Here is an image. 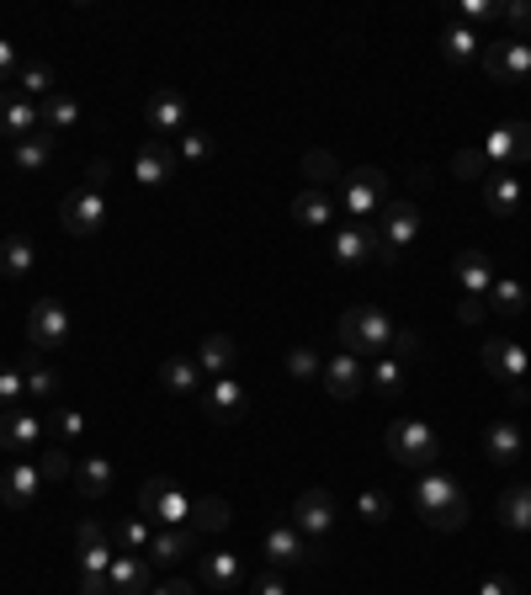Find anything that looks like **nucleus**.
<instances>
[{"mask_svg":"<svg viewBox=\"0 0 531 595\" xmlns=\"http://www.w3.org/2000/svg\"><path fill=\"white\" fill-rule=\"evenodd\" d=\"M409 500H415V511H420L425 526H436V532H457L468 511H473V500H468V489L457 484L451 473H436V468H425L415 489H409Z\"/></svg>","mask_w":531,"mask_h":595,"instance_id":"nucleus-1","label":"nucleus"},{"mask_svg":"<svg viewBox=\"0 0 531 595\" xmlns=\"http://www.w3.org/2000/svg\"><path fill=\"white\" fill-rule=\"evenodd\" d=\"M425 229V213L409 202V197H394L383 213H377V261L383 267H394V261H404V250L420 240Z\"/></svg>","mask_w":531,"mask_h":595,"instance_id":"nucleus-2","label":"nucleus"},{"mask_svg":"<svg viewBox=\"0 0 531 595\" xmlns=\"http://www.w3.org/2000/svg\"><path fill=\"white\" fill-rule=\"evenodd\" d=\"M335 330H341V346L351 356H383L388 346H394V320H388L383 309H372V303L345 309Z\"/></svg>","mask_w":531,"mask_h":595,"instance_id":"nucleus-3","label":"nucleus"},{"mask_svg":"<svg viewBox=\"0 0 531 595\" xmlns=\"http://www.w3.org/2000/svg\"><path fill=\"white\" fill-rule=\"evenodd\" d=\"M335 187H341V208L351 213V223H372V218L388 208V170H377V165L345 170Z\"/></svg>","mask_w":531,"mask_h":595,"instance_id":"nucleus-4","label":"nucleus"},{"mask_svg":"<svg viewBox=\"0 0 531 595\" xmlns=\"http://www.w3.org/2000/svg\"><path fill=\"white\" fill-rule=\"evenodd\" d=\"M383 447L394 452V462L420 468V473L441 458V436H436V426H425V420H394V426L383 431Z\"/></svg>","mask_w":531,"mask_h":595,"instance_id":"nucleus-5","label":"nucleus"},{"mask_svg":"<svg viewBox=\"0 0 531 595\" xmlns=\"http://www.w3.org/2000/svg\"><path fill=\"white\" fill-rule=\"evenodd\" d=\"M335 521H341V511H335V500H330V489H303L298 500H292V526L309 537V547H330V537H335Z\"/></svg>","mask_w":531,"mask_h":595,"instance_id":"nucleus-6","label":"nucleus"},{"mask_svg":"<svg viewBox=\"0 0 531 595\" xmlns=\"http://www.w3.org/2000/svg\"><path fill=\"white\" fill-rule=\"evenodd\" d=\"M70 335H75V320H70V309L59 298H38L27 309V346L32 352H59Z\"/></svg>","mask_w":531,"mask_h":595,"instance_id":"nucleus-7","label":"nucleus"},{"mask_svg":"<svg viewBox=\"0 0 531 595\" xmlns=\"http://www.w3.org/2000/svg\"><path fill=\"white\" fill-rule=\"evenodd\" d=\"M191 511H197V505H191L170 479H149V484L138 489V515H149L155 526H186Z\"/></svg>","mask_w":531,"mask_h":595,"instance_id":"nucleus-8","label":"nucleus"},{"mask_svg":"<svg viewBox=\"0 0 531 595\" xmlns=\"http://www.w3.org/2000/svg\"><path fill=\"white\" fill-rule=\"evenodd\" d=\"M483 75L494 85H527L531 81V43L527 38H504L483 49Z\"/></svg>","mask_w":531,"mask_h":595,"instance_id":"nucleus-9","label":"nucleus"},{"mask_svg":"<svg viewBox=\"0 0 531 595\" xmlns=\"http://www.w3.org/2000/svg\"><path fill=\"white\" fill-rule=\"evenodd\" d=\"M478 155L489 160V170H516L521 160H531V123H500V128H489V138L478 144Z\"/></svg>","mask_w":531,"mask_h":595,"instance_id":"nucleus-10","label":"nucleus"},{"mask_svg":"<svg viewBox=\"0 0 531 595\" xmlns=\"http://www.w3.org/2000/svg\"><path fill=\"white\" fill-rule=\"evenodd\" d=\"M261 559H266V568H309L319 553L309 547V537H303L292 521H282V526H266Z\"/></svg>","mask_w":531,"mask_h":595,"instance_id":"nucleus-11","label":"nucleus"},{"mask_svg":"<svg viewBox=\"0 0 531 595\" xmlns=\"http://www.w3.org/2000/svg\"><path fill=\"white\" fill-rule=\"evenodd\" d=\"M483 367H489V378L510 383V388H521L531 373V356L521 341H504V335H494V341H483Z\"/></svg>","mask_w":531,"mask_h":595,"instance_id":"nucleus-12","label":"nucleus"},{"mask_svg":"<svg viewBox=\"0 0 531 595\" xmlns=\"http://www.w3.org/2000/svg\"><path fill=\"white\" fill-rule=\"evenodd\" d=\"M176 170H181V160H176V149L170 144H159V138H149V144H138V155H133V176H138V187H170L176 181Z\"/></svg>","mask_w":531,"mask_h":595,"instance_id":"nucleus-13","label":"nucleus"},{"mask_svg":"<svg viewBox=\"0 0 531 595\" xmlns=\"http://www.w3.org/2000/svg\"><path fill=\"white\" fill-rule=\"evenodd\" d=\"M186 117H191V107H186L181 91H155L149 102H144V128L165 144L170 134H186Z\"/></svg>","mask_w":531,"mask_h":595,"instance_id":"nucleus-14","label":"nucleus"},{"mask_svg":"<svg viewBox=\"0 0 531 595\" xmlns=\"http://www.w3.org/2000/svg\"><path fill=\"white\" fill-rule=\"evenodd\" d=\"M59 218H64V229H70L75 240H91V234H96V229L106 223V197H102V191H85V187H80V191H70V197H64Z\"/></svg>","mask_w":531,"mask_h":595,"instance_id":"nucleus-15","label":"nucleus"},{"mask_svg":"<svg viewBox=\"0 0 531 595\" xmlns=\"http://www.w3.org/2000/svg\"><path fill=\"white\" fill-rule=\"evenodd\" d=\"M43 468L38 462H27V458H17L6 473H0V500L11 505V511H27V505H38V494H43Z\"/></svg>","mask_w":531,"mask_h":595,"instance_id":"nucleus-16","label":"nucleus"},{"mask_svg":"<svg viewBox=\"0 0 531 595\" xmlns=\"http://www.w3.org/2000/svg\"><path fill=\"white\" fill-rule=\"evenodd\" d=\"M38 441H43V420H38L32 409H27V405L0 409V447H6V452L27 458V452H32Z\"/></svg>","mask_w":531,"mask_h":595,"instance_id":"nucleus-17","label":"nucleus"},{"mask_svg":"<svg viewBox=\"0 0 531 595\" xmlns=\"http://www.w3.org/2000/svg\"><path fill=\"white\" fill-rule=\"evenodd\" d=\"M436 54H441V64H451V70H468V64L483 59V38H478L468 22H447L441 38H436Z\"/></svg>","mask_w":531,"mask_h":595,"instance_id":"nucleus-18","label":"nucleus"},{"mask_svg":"<svg viewBox=\"0 0 531 595\" xmlns=\"http://www.w3.org/2000/svg\"><path fill=\"white\" fill-rule=\"evenodd\" d=\"M330 255H335V267H362V261H372L377 255V223H345V229H335Z\"/></svg>","mask_w":531,"mask_h":595,"instance_id":"nucleus-19","label":"nucleus"},{"mask_svg":"<svg viewBox=\"0 0 531 595\" xmlns=\"http://www.w3.org/2000/svg\"><path fill=\"white\" fill-rule=\"evenodd\" d=\"M202 415H208L212 426H229V420H239V415H244V383L208 378V388H202Z\"/></svg>","mask_w":531,"mask_h":595,"instance_id":"nucleus-20","label":"nucleus"},{"mask_svg":"<svg viewBox=\"0 0 531 595\" xmlns=\"http://www.w3.org/2000/svg\"><path fill=\"white\" fill-rule=\"evenodd\" d=\"M0 134L11 138V144L38 134V107L27 102L22 91H0Z\"/></svg>","mask_w":531,"mask_h":595,"instance_id":"nucleus-21","label":"nucleus"},{"mask_svg":"<svg viewBox=\"0 0 531 595\" xmlns=\"http://www.w3.org/2000/svg\"><path fill=\"white\" fill-rule=\"evenodd\" d=\"M521 452H527V436H521V426H516V420H494V426L483 431V458L494 462V468L521 462Z\"/></svg>","mask_w":531,"mask_h":595,"instance_id":"nucleus-22","label":"nucleus"},{"mask_svg":"<svg viewBox=\"0 0 531 595\" xmlns=\"http://www.w3.org/2000/svg\"><path fill=\"white\" fill-rule=\"evenodd\" d=\"M106 580H112V595H149L155 591V574H149V564H144L138 553H117L112 568H106Z\"/></svg>","mask_w":531,"mask_h":595,"instance_id":"nucleus-23","label":"nucleus"},{"mask_svg":"<svg viewBox=\"0 0 531 595\" xmlns=\"http://www.w3.org/2000/svg\"><path fill=\"white\" fill-rule=\"evenodd\" d=\"M324 388H330V399H356L362 394V383H367V373H362V356L341 352L335 362H324Z\"/></svg>","mask_w":531,"mask_h":595,"instance_id":"nucleus-24","label":"nucleus"},{"mask_svg":"<svg viewBox=\"0 0 531 595\" xmlns=\"http://www.w3.org/2000/svg\"><path fill=\"white\" fill-rule=\"evenodd\" d=\"M457 288L468 298H489V288H494V255L489 250H462L457 255Z\"/></svg>","mask_w":531,"mask_h":595,"instance_id":"nucleus-25","label":"nucleus"},{"mask_svg":"<svg viewBox=\"0 0 531 595\" xmlns=\"http://www.w3.org/2000/svg\"><path fill=\"white\" fill-rule=\"evenodd\" d=\"M197 553V526H155V542H149V559L155 564H181Z\"/></svg>","mask_w":531,"mask_h":595,"instance_id":"nucleus-26","label":"nucleus"},{"mask_svg":"<svg viewBox=\"0 0 531 595\" xmlns=\"http://www.w3.org/2000/svg\"><path fill=\"white\" fill-rule=\"evenodd\" d=\"M483 208L494 218H510L521 208V176L516 170H489L483 176Z\"/></svg>","mask_w":531,"mask_h":595,"instance_id":"nucleus-27","label":"nucleus"},{"mask_svg":"<svg viewBox=\"0 0 531 595\" xmlns=\"http://www.w3.org/2000/svg\"><path fill=\"white\" fill-rule=\"evenodd\" d=\"M235 356H239L235 335H202V341H197V356H191V362L202 367V378H229Z\"/></svg>","mask_w":531,"mask_h":595,"instance_id":"nucleus-28","label":"nucleus"},{"mask_svg":"<svg viewBox=\"0 0 531 595\" xmlns=\"http://www.w3.org/2000/svg\"><path fill=\"white\" fill-rule=\"evenodd\" d=\"M159 383H165V394H181V399H191V394H202V388H208L202 367H197L191 356H165V367H159Z\"/></svg>","mask_w":531,"mask_h":595,"instance_id":"nucleus-29","label":"nucleus"},{"mask_svg":"<svg viewBox=\"0 0 531 595\" xmlns=\"http://www.w3.org/2000/svg\"><path fill=\"white\" fill-rule=\"evenodd\" d=\"M330 218H335V202H330V191H319V187H309V191H298L292 197V223L298 229H330Z\"/></svg>","mask_w":531,"mask_h":595,"instance_id":"nucleus-30","label":"nucleus"},{"mask_svg":"<svg viewBox=\"0 0 531 595\" xmlns=\"http://www.w3.org/2000/svg\"><path fill=\"white\" fill-rule=\"evenodd\" d=\"M112 479H117V468L106 458H85V462H75V479L70 484L80 489V500H106L112 494Z\"/></svg>","mask_w":531,"mask_h":595,"instance_id":"nucleus-31","label":"nucleus"},{"mask_svg":"<svg viewBox=\"0 0 531 595\" xmlns=\"http://www.w3.org/2000/svg\"><path fill=\"white\" fill-rule=\"evenodd\" d=\"M32 267H38V244L27 240V234H6L0 240V276L22 282V276H32Z\"/></svg>","mask_w":531,"mask_h":595,"instance_id":"nucleus-32","label":"nucleus"},{"mask_svg":"<svg viewBox=\"0 0 531 595\" xmlns=\"http://www.w3.org/2000/svg\"><path fill=\"white\" fill-rule=\"evenodd\" d=\"M197 559H202V585L208 591H235L239 580H244L235 553H197Z\"/></svg>","mask_w":531,"mask_h":595,"instance_id":"nucleus-33","label":"nucleus"},{"mask_svg":"<svg viewBox=\"0 0 531 595\" xmlns=\"http://www.w3.org/2000/svg\"><path fill=\"white\" fill-rule=\"evenodd\" d=\"M500 526L504 532H531V484H510L500 494Z\"/></svg>","mask_w":531,"mask_h":595,"instance_id":"nucleus-34","label":"nucleus"},{"mask_svg":"<svg viewBox=\"0 0 531 595\" xmlns=\"http://www.w3.org/2000/svg\"><path fill=\"white\" fill-rule=\"evenodd\" d=\"M112 542H117V553H149L155 521H149V515H123V521L112 526Z\"/></svg>","mask_w":531,"mask_h":595,"instance_id":"nucleus-35","label":"nucleus"},{"mask_svg":"<svg viewBox=\"0 0 531 595\" xmlns=\"http://www.w3.org/2000/svg\"><path fill=\"white\" fill-rule=\"evenodd\" d=\"M75 123H80V102H75V96L53 91L49 102H38V128H49V134H59V128H75Z\"/></svg>","mask_w":531,"mask_h":595,"instance_id":"nucleus-36","label":"nucleus"},{"mask_svg":"<svg viewBox=\"0 0 531 595\" xmlns=\"http://www.w3.org/2000/svg\"><path fill=\"white\" fill-rule=\"evenodd\" d=\"M49 160H53V134L49 128H38V134L22 138V144H11V165H17V170H43Z\"/></svg>","mask_w":531,"mask_h":595,"instance_id":"nucleus-37","label":"nucleus"},{"mask_svg":"<svg viewBox=\"0 0 531 595\" xmlns=\"http://www.w3.org/2000/svg\"><path fill=\"white\" fill-rule=\"evenodd\" d=\"M17 91H22L27 102H49L59 85H53V70L43 64V59H27L22 70H17Z\"/></svg>","mask_w":531,"mask_h":595,"instance_id":"nucleus-38","label":"nucleus"},{"mask_svg":"<svg viewBox=\"0 0 531 595\" xmlns=\"http://www.w3.org/2000/svg\"><path fill=\"white\" fill-rule=\"evenodd\" d=\"M53 394H59V373L43 367L38 356L27 362V399H38V405H53Z\"/></svg>","mask_w":531,"mask_h":595,"instance_id":"nucleus-39","label":"nucleus"},{"mask_svg":"<svg viewBox=\"0 0 531 595\" xmlns=\"http://www.w3.org/2000/svg\"><path fill=\"white\" fill-rule=\"evenodd\" d=\"M489 298H494V309H500L504 320H516V314L527 309V288H521L516 276H494V288H489Z\"/></svg>","mask_w":531,"mask_h":595,"instance_id":"nucleus-40","label":"nucleus"},{"mask_svg":"<svg viewBox=\"0 0 531 595\" xmlns=\"http://www.w3.org/2000/svg\"><path fill=\"white\" fill-rule=\"evenodd\" d=\"M229 500H218V494H208V500H197V511H191V526L197 532H223L229 526Z\"/></svg>","mask_w":531,"mask_h":595,"instance_id":"nucleus-41","label":"nucleus"},{"mask_svg":"<svg viewBox=\"0 0 531 595\" xmlns=\"http://www.w3.org/2000/svg\"><path fill=\"white\" fill-rule=\"evenodd\" d=\"M367 383L383 394V399H398V394H404V362H398V356H383V362L372 367Z\"/></svg>","mask_w":531,"mask_h":595,"instance_id":"nucleus-42","label":"nucleus"},{"mask_svg":"<svg viewBox=\"0 0 531 595\" xmlns=\"http://www.w3.org/2000/svg\"><path fill=\"white\" fill-rule=\"evenodd\" d=\"M356 511H362L367 526H383V521L394 515V494H388V489H362V494H356Z\"/></svg>","mask_w":531,"mask_h":595,"instance_id":"nucleus-43","label":"nucleus"},{"mask_svg":"<svg viewBox=\"0 0 531 595\" xmlns=\"http://www.w3.org/2000/svg\"><path fill=\"white\" fill-rule=\"evenodd\" d=\"M117 559V547L112 537H96V542H80V574H106Z\"/></svg>","mask_w":531,"mask_h":595,"instance_id":"nucleus-44","label":"nucleus"},{"mask_svg":"<svg viewBox=\"0 0 531 595\" xmlns=\"http://www.w3.org/2000/svg\"><path fill=\"white\" fill-rule=\"evenodd\" d=\"M303 170H309V181H314L319 191L330 187V181H341V165L330 160L324 149H309V155H303Z\"/></svg>","mask_w":531,"mask_h":595,"instance_id":"nucleus-45","label":"nucleus"},{"mask_svg":"<svg viewBox=\"0 0 531 595\" xmlns=\"http://www.w3.org/2000/svg\"><path fill=\"white\" fill-rule=\"evenodd\" d=\"M91 426H85V415H80L75 405H53V436L59 441H75V436H85Z\"/></svg>","mask_w":531,"mask_h":595,"instance_id":"nucleus-46","label":"nucleus"},{"mask_svg":"<svg viewBox=\"0 0 531 595\" xmlns=\"http://www.w3.org/2000/svg\"><path fill=\"white\" fill-rule=\"evenodd\" d=\"M451 176H457V181H483V176H489V160H483L478 149H457V155H451Z\"/></svg>","mask_w":531,"mask_h":595,"instance_id":"nucleus-47","label":"nucleus"},{"mask_svg":"<svg viewBox=\"0 0 531 595\" xmlns=\"http://www.w3.org/2000/svg\"><path fill=\"white\" fill-rule=\"evenodd\" d=\"M176 160H181V165H208L212 160V138L208 134H191V128H186L181 149H176Z\"/></svg>","mask_w":531,"mask_h":595,"instance_id":"nucleus-48","label":"nucleus"},{"mask_svg":"<svg viewBox=\"0 0 531 595\" xmlns=\"http://www.w3.org/2000/svg\"><path fill=\"white\" fill-rule=\"evenodd\" d=\"M22 399H27L22 367H0V409H17Z\"/></svg>","mask_w":531,"mask_h":595,"instance_id":"nucleus-49","label":"nucleus"},{"mask_svg":"<svg viewBox=\"0 0 531 595\" xmlns=\"http://www.w3.org/2000/svg\"><path fill=\"white\" fill-rule=\"evenodd\" d=\"M288 373H292V378H319V373H324V362H319L314 346H292V352H288Z\"/></svg>","mask_w":531,"mask_h":595,"instance_id":"nucleus-50","label":"nucleus"},{"mask_svg":"<svg viewBox=\"0 0 531 595\" xmlns=\"http://www.w3.org/2000/svg\"><path fill=\"white\" fill-rule=\"evenodd\" d=\"M38 468H43V479H53V484H59V479H75V462H70L64 447H49V452L38 458Z\"/></svg>","mask_w":531,"mask_h":595,"instance_id":"nucleus-51","label":"nucleus"},{"mask_svg":"<svg viewBox=\"0 0 531 595\" xmlns=\"http://www.w3.org/2000/svg\"><path fill=\"white\" fill-rule=\"evenodd\" d=\"M457 22H468V28H483V22H500V6L494 0H462V17Z\"/></svg>","mask_w":531,"mask_h":595,"instance_id":"nucleus-52","label":"nucleus"},{"mask_svg":"<svg viewBox=\"0 0 531 595\" xmlns=\"http://www.w3.org/2000/svg\"><path fill=\"white\" fill-rule=\"evenodd\" d=\"M500 22L531 32V0H504V6H500Z\"/></svg>","mask_w":531,"mask_h":595,"instance_id":"nucleus-53","label":"nucleus"},{"mask_svg":"<svg viewBox=\"0 0 531 595\" xmlns=\"http://www.w3.org/2000/svg\"><path fill=\"white\" fill-rule=\"evenodd\" d=\"M478 595H521V585H516L510 574H483V580H478Z\"/></svg>","mask_w":531,"mask_h":595,"instance_id":"nucleus-54","label":"nucleus"},{"mask_svg":"<svg viewBox=\"0 0 531 595\" xmlns=\"http://www.w3.org/2000/svg\"><path fill=\"white\" fill-rule=\"evenodd\" d=\"M17 70H22V59H17V43H11V38H0V85L11 81Z\"/></svg>","mask_w":531,"mask_h":595,"instance_id":"nucleus-55","label":"nucleus"},{"mask_svg":"<svg viewBox=\"0 0 531 595\" xmlns=\"http://www.w3.org/2000/svg\"><path fill=\"white\" fill-rule=\"evenodd\" d=\"M250 595H288V580H282V574H277V568H266L261 580H256V585H250Z\"/></svg>","mask_w":531,"mask_h":595,"instance_id":"nucleus-56","label":"nucleus"},{"mask_svg":"<svg viewBox=\"0 0 531 595\" xmlns=\"http://www.w3.org/2000/svg\"><path fill=\"white\" fill-rule=\"evenodd\" d=\"M112 181V160H91L85 165V191H102Z\"/></svg>","mask_w":531,"mask_h":595,"instance_id":"nucleus-57","label":"nucleus"},{"mask_svg":"<svg viewBox=\"0 0 531 595\" xmlns=\"http://www.w3.org/2000/svg\"><path fill=\"white\" fill-rule=\"evenodd\" d=\"M388 352H398V356H420V335L415 330H394V346Z\"/></svg>","mask_w":531,"mask_h":595,"instance_id":"nucleus-58","label":"nucleus"},{"mask_svg":"<svg viewBox=\"0 0 531 595\" xmlns=\"http://www.w3.org/2000/svg\"><path fill=\"white\" fill-rule=\"evenodd\" d=\"M80 595H112V580L106 574H80Z\"/></svg>","mask_w":531,"mask_h":595,"instance_id":"nucleus-59","label":"nucleus"},{"mask_svg":"<svg viewBox=\"0 0 531 595\" xmlns=\"http://www.w3.org/2000/svg\"><path fill=\"white\" fill-rule=\"evenodd\" d=\"M149 595H197V585H191V580H165V585H155Z\"/></svg>","mask_w":531,"mask_h":595,"instance_id":"nucleus-60","label":"nucleus"},{"mask_svg":"<svg viewBox=\"0 0 531 595\" xmlns=\"http://www.w3.org/2000/svg\"><path fill=\"white\" fill-rule=\"evenodd\" d=\"M96 537H106L96 521H80V526H75V542H96Z\"/></svg>","mask_w":531,"mask_h":595,"instance_id":"nucleus-61","label":"nucleus"},{"mask_svg":"<svg viewBox=\"0 0 531 595\" xmlns=\"http://www.w3.org/2000/svg\"><path fill=\"white\" fill-rule=\"evenodd\" d=\"M457 314H462V320H468V325H473L478 314H483V303H478V298H462V309H457Z\"/></svg>","mask_w":531,"mask_h":595,"instance_id":"nucleus-62","label":"nucleus"},{"mask_svg":"<svg viewBox=\"0 0 531 595\" xmlns=\"http://www.w3.org/2000/svg\"><path fill=\"white\" fill-rule=\"evenodd\" d=\"M527 91H531V81H527Z\"/></svg>","mask_w":531,"mask_h":595,"instance_id":"nucleus-63","label":"nucleus"},{"mask_svg":"<svg viewBox=\"0 0 531 595\" xmlns=\"http://www.w3.org/2000/svg\"><path fill=\"white\" fill-rule=\"evenodd\" d=\"M527 43H531V38H527Z\"/></svg>","mask_w":531,"mask_h":595,"instance_id":"nucleus-64","label":"nucleus"}]
</instances>
